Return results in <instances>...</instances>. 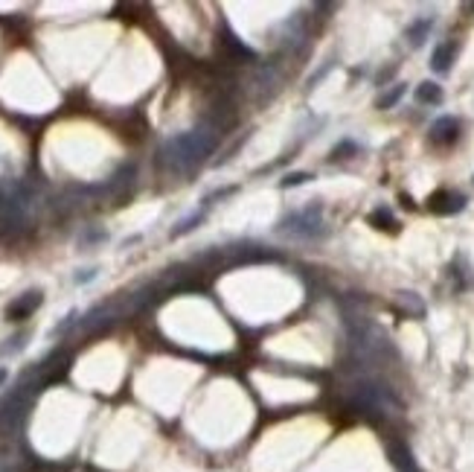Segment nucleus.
I'll list each match as a JSON object with an SVG mask.
<instances>
[{
    "label": "nucleus",
    "mask_w": 474,
    "mask_h": 472,
    "mask_svg": "<svg viewBox=\"0 0 474 472\" xmlns=\"http://www.w3.org/2000/svg\"><path fill=\"white\" fill-rule=\"evenodd\" d=\"M463 207H465V199L460 193H436V196H431V210L433 213L448 216V213H457Z\"/></svg>",
    "instance_id": "6"
},
{
    "label": "nucleus",
    "mask_w": 474,
    "mask_h": 472,
    "mask_svg": "<svg viewBox=\"0 0 474 472\" xmlns=\"http://www.w3.org/2000/svg\"><path fill=\"white\" fill-rule=\"evenodd\" d=\"M311 175L309 172H294V175H288L285 181H282V187H297V184H306Z\"/></svg>",
    "instance_id": "14"
},
{
    "label": "nucleus",
    "mask_w": 474,
    "mask_h": 472,
    "mask_svg": "<svg viewBox=\"0 0 474 472\" xmlns=\"http://www.w3.org/2000/svg\"><path fill=\"white\" fill-rule=\"evenodd\" d=\"M291 222H294V236H317V231H320V210L309 207V210L297 213L294 219H288V225Z\"/></svg>",
    "instance_id": "4"
},
{
    "label": "nucleus",
    "mask_w": 474,
    "mask_h": 472,
    "mask_svg": "<svg viewBox=\"0 0 474 472\" xmlns=\"http://www.w3.org/2000/svg\"><path fill=\"white\" fill-rule=\"evenodd\" d=\"M370 222H381L378 228H390V225H396V222H393V216H390L384 207H381V210H376V213L370 216Z\"/></svg>",
    "instance_id": "13"
},
{
    "label": "nucleus",
    "mask_w": 474,
    "mask_h": 472,
    "mask_svg": "<svg viewBox=\"0 0 474 472\" xmlns=\"http://www.w3.org/2000/svg\"><path fill=\"white\" fill-rule=\"evenodd\" d=\"M454 56H457V44H454V41H445V44H440V47L433 50L431 67L436 70V74H448V70H451V61H454Z\"/></svg>",
    "instance_id": "7"
},
{
    "label": "nucleus",
    "mask_w": 474,
    "mask_h": 472,
    "mask_svg": "<svg viewBox=\"0 0 474 472\" xmlns=\"http://www.w3.org/2000/svg\"><path fill=\"white\" fill-rule=\"evenodd\" d=\"M24 344H26V333H18V336H12V338H9V344H4V347H0V358H6V356H15V353H21V350H24Z\"/></svg>",
    "instance_id": "10"
},
{
    "label": "nucleus",
    "mask_w": 474,
    "mask_h": 472,
    "mask_svg": "<svg viewBox=\"0 0 474 472\" xmlns=\"http://www.w3.org/2000/svg\"><path fill=\"white\" fill-rule=\"evenodd\" d=\"M431 26H433V21L431 18H422V21H413L411 26H408V44L411 47H419L425 39H428V32H431Z\"/></svg>",
    "instance_id": "8"
},
{
    "label": "nucleus",
    "mask_w": 474,
    "mask_h": 472,
    "mask_svg": "<svg viewBox=\"0 0 474 472\" xmlns=\"http://www.w3.org/2000/svg\"><path fill=\"white\" fill-rule=\"evenodd\" d=\"M215 143H218V134L207 126H198V129H190V131H180L175 137H169L163 143V164L175 172H190L195 169L207 155H212L215 149Z\"/></svg>",
    "instance_id": "1"
},
{
    "label": "nucleus",
    "mask_w": 474,
    "mask_h": 472,
    "mask_svg": "<svg viewBox=\"0 0 474 472\" xmlns=\"http://www.w3.org/2000/svg\"><path fill=\"white\" fill-rule=\"evenodd\" d=\"M416 99L425 102V105H440V102H443V88L433 85V82H422V85L416 88Z\"/></svg>",
    "instance_id": "9"
},
{
    "label": "nucleus",
    "mask_w": 474,
    "mask_h": 472,
    "mask_svg": "<svg viewBox=\"0 0 474 472\" xmlns=\"http://www.w3.org/2000/svg\"><path fill=\"white\" fill-rule=\"evenodd\" d=\"M41 303H44V295L38 292V288H32V292L18 295V298L6 306V318H9V321H24V318H29L35 309H38Z\"/></svg>",
    "instance_id": "3"
},
{
    "label": "nucleus",
    "mask_w": 474,
    "mask_h": 472,
    "mask_svg": "<svg viewBox=\"0 0 474 472\" xmlns=\"http://www.w3.org/2000/svg\"><path fill=\"white\" fill-rule=\"evenodd\" d=\"M398 301H402L408 309H413V315H422V312H425V303H422L413 292H402V295H398Z\"/></svg>",
    "instance_id": "11"
},
{
    "label": "nucleus",
    "mask_w": 474,
    "mask_h": 472,
    "mask_svg": "<svg viewBox=\"0 0 474 472\" xmlns=\"http://www.w3.org/2000/svg\"><path fill=\"white\" fill-rule=\"evenodd\" d=\"M44 371H47V361L35 373H26L15 385V391H9L4 399H0V431H15L24 423V417L32 406V396L38 393L41 385H44Z\"/></svg>",
    "instance_id": "2"
},
{
    "label": "nucleus",
    "mask_w": 474,
    "mask_h": 472,
    "mask_svg": "<svg viewBox=\"0 0 474 472\" xmlns=\"http://www.w3.org/2000/svg\"><path fill=\"white\" fill-rule=\"evenodd\" d=\"M402 94H405V85H396V88H393L387 96H381V99H378V108H390L393 102H398V99H402Z\"/></svg>",
    "instance_id": "12"
},
{
    "label": "nucleus",
    "mask_w": 474,
    "mask_h": 472,
    "mask_svg": "<svg viewBox=\"0 0 474 472\" xmlns=\"http://www.w3.org/2000/svg\"><path fill=\"white\" fill-rule=\"evenodd\" d=\"M471 9H474V4H471Z\"/></svg>",
    "instance_id": "16"
},
{
    "label": "nucleus",
    "mask_w": 474,
    "mask_h": 472,
    "mask_svg": "<svg viewBox=\"0 0 474 472\" xmlns=\"http://www.w3.org/2000/svg\"><path fill=\"white\" fill-rule=\"evenodd\" d=\"M4 379H6V371H4V368H0V382H4Z\"/></svg>",
    "instance_id": "15"
},
{
    "label": "nucleus",
    "mask_w": 474,
    "mask_h": 472,
    "mask_svg": "<svg viewBox=\"0 0 474 472\" xmlns=\"http://www.w3.org/2000/svg\"><path fill=\"white\" fill-rule=\"evenodd\" d=\"M460 137V120L457 117H440L431 126V140L433 143H454Z\"/></svg>",
    "instance_id": "5"
}]
</instances>
